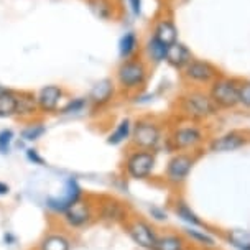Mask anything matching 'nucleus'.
I'll list each match as a JSON object with an SVG mask.
<instances>
[{"label":"nucleus","instance_id":"nucleus-31","mask_svg":"<svg viewBox=\"0 0 250 250\" xmlns=\"http://www.w3.org/2000/svg\"><path fill=\"white\" fill-rule=\"evenodd\" d=\"M239 107L250 112V79H239Z\"/></svg>","mask_w":250,"mask_h":250},{"label":"nucleus","instance_id":"nucleus-1","mask_svg":"<svg viewBox=\"0 0 250 250\" xmlns=\"http://www.w3.org/2000/svg\"><path fill=\"white\" fill-rule=\"evenodd\" d=\"M178 115L183 120L196 124H206L221 114V109L214 104L208 89L188 87L176 101Z\"/></svg>","mask_w":250,"mask_h":250},{"label":"nucleus","instance_id":"nucleus-10","mask_svg":"<svg viewBox=\"0 0 250 250\" xmlns=\"http://www.w3.org/2000/svg\"><path fill=\"white\" fill-rule=\"evenodd\" d=\"M96 216L99 221L107 224H125L130 219V209L127 203L112 196H102L96 203Z\"/></svg>","mask_w":250,"mask_h":250},{"label":"nucleus","instance_id":"nucleus-6","mask_svg":"<svg viewBox=\"0 0 250 250\" xmlns=\"http://www.w3.org/2000/svg\"><path fill=\"white\" fill-rule=\"evenodd\" d=\"M156 167L155 151L132 148L124 160V173L133 181H145L153 175Z\"/></svg>","mask_w":250,"mask_h":250},{"label":"nucleus","instance_id":"nucleus-18","mask_svg":"<svg viewBox=\"0 0 250 250\" xmlns=\"http://www.w3.org/2000/svg\"><path fill=\"white\" fill-rule=\"evenodd\" d=\"M193 53H191L189 48L186 46L185 43L181 42H176L175 44H171V46H168V51H167V61L169 66H171L173 69L176 71H181L186 68V64L193 60Z\"/></svg>","mask_w":250,"mask_h":250},{"label":"nucleus","instance_id":"nucleus-15","mask_svg":"<svg viewBox=\"0 0 250 250\" xmlns=\"http://www.w3.org/2000/svg\"><path fill=\"white\" fill-rule=\"evenodd\" d=\"M115 94H117V84L112 79H101L89 92L87 99L92 109H104L114 101Z\"/></svg>","mask_w":250,"mask_h":250},{"label":"nucleus","instance_id":"nucleus-26","mask_svg":"<svg viewBox=\"0 0 250 250\" xmlns=\"http://www.w3.org/2000/svg\"><path fill=\"white\" fill-rule=\"evenodd\" d=\"M226 242L235 250H250V232L244 229H227Z\"/></svg>","mask_w":250,"mask_h":250},{"label":"nucleus","instance_id":"nucleus-24","mask_svg":"<svg viewBox=\"0 0 250 250\" xmlns=\"http://www.w3.org/2000/svg\"><path fill=\"white\" fill-rule=\"evenodd\" d=\"M145 60L148 64H162V62L167 61V51L168 46H165L160 42H156L153 37H148L145 43Z\"/></svg>","mask_w":250,"mask_h":250},{"label":"nucleus","instance_id":"nucleus-19","mask_svg":"<svg viewBox=\"0 0 250 250\" xmlns=\"http://www.w3.org/2000/svg\"><path fill=\"white\" fill-rule=\"evenodd\" d=\"M183 235L186 240H191L194 245L204 250H214L217 247V239L209 232L206 227H189L186 226L183 229Z\"/></svg>","mask_w":250,"mask_h":250},{"label":"nucleus","instance_id":"nucleus-23","mask_svg":"<svg viewBox=\"0 0 250 250\" xmlns=\"http://www.w3.org/2000/svg\"><path fill=\"white\" fill-rule=\"evenodd\" d=\"M188 240L183 232H165L158 237L155 250H186Z\"/></svg>","mask_w":250,"mask_h":250},{"label":"nucleus","instance_id":"nucleus-20","mask_svg":"<svg viewBox=\"0 0 250 250\" xmlns=\"http://www.w3.org/2000/svg\"><path fill=\"white\" fill-rule=\"evenodd\" d=\"M173 212H175V216L180 219L183 224H186L189 227H206L203 219H201L198 214L191 209L189 204L185 203V201L178 199L175 203V206H173Z\"/></svg>","mask_w":250,"mask_h":250},{"label":"nucleus","instance_id":"nucleus-37","mask_svg":"<svg viewBox=\"0 0 250 250\" xmlns=\"http://www.w3.org/2000/svg\"><path fill=\"white\" fill-rule=\"evenodd\" d=\"M13 240H15V239H13L12 234H5V242H13Z\"/></svg>","mask_w":250,"mask_h":250},{"label":"nucleus","instance_id":"nucleus-35","mask_svg":"<svg viewBox=\"0 0 250 250\" xmlns=\"http://www.w3.org/2000/svg\"><path fill=\"white\" fill-rule=\"evenodd\" d=\"M128 2V8L135 17L142 15V5H144V0H127Z\"/></svg>","mask_w":250,"mask_h":250},{"label":"nucleus","instance_id":"nucleus-2","mask_svg":"<svg viewBox=\"0 0 250 250\" xmlns=\"http://www.w3.org/2000/svg\"><path fill=\"white\" fill-rule=\"evenodd\" d=\"M209 135L208 130L203 127V124L183 120L181 124H176L169 130L167 145L173 151H189L198 153L204 145L208 144Z\"/></svg>","mask_w":250,"mask_h":250},{"label":"nucleus","instance_id":"nucleus-28","mask_svg":"<svg viewBox=\"0 0 250 250\" xmlns=\"http://www.w3.org/2000/svg\"><path fill=\"white\" fill-rule=\"evenodd\" d=\"M89 7L97 19L109 21L115 17V3L114 0H87Z\"/></svg>","mask_w":250,"mask_h":250},{"label":"nucleus","instance_id":"nucleus-36","mask_svg":"<svg viewBox=\"0 0 250 250\" xmlns=\"http://www.w3.org/2000/svg\"><path fill=\"white\" fill-rule=\"evenodd\" d=\"M8 193H10V186L7 183L0 181V196H7Z\"/></svg>","mask_w":250,"mask_h":250},{"label":"nucleus","instance_id":"nucleus-25","mask_svg":"<svg viewBox=\"0 0 250 250\" xmlns=\"http://www.w3.org/2000/svg\"><path fill=\"white\" fill-rule=\"evenodd\" d=\"M138 48H140V40H138L135 31H125L119 42V55L122 58V61L137 56Z\"/></svg>","mask_w":250,"mask_h":250},{"label":"nucleus","instance_id":"nucleus-13","mask_svg":"<svg viewBox=\"0 0 250 250\" xmlns=\"http://www.w3.org/2000/svg\"><path fill=\"white\" fill-rule=\"evenodd\" d=\"M84 198L83 188L78 183V180L74 178H69L64 185V189H62V194L58 196V198H48L46 199V208L50 209L51 212L60 214L62 216L68 209L73 206L74 203H78L79 199Z\"/></svg>","mask_w":250,"mask_h":250},{"label":"nucleus","instance_id":"nucleus-17","mask_svg":"<svg viewBox=\"0 0 250 250\" xmlns=\"http://www.w3.org/2000/svg\"><path fill=\"white\" fill-rule=\"evenodd\" d=\"M38 112H40V107L37 101V94L28 91L17 92V110H15L17 117H20L21 120H31L37 117Z\"/></svg>","mask_w":250,"mask_h":250},{"label":"nucleus","instance_id":"nucleus-34","mask_svg":"<svg viewBox=\"0 0 250 250\" xmlns=\"http://www.w3.org/2000/svg\"><path fill=\"white\" fill-rule=\"evenodd\" d=\"M148 212H150V216L155 219V221H160V222H165L168 219V214L165 209L162 208H158V206H151L148 209Z\"/></svg>","mask_w":250,"mask_h":250},{"label":"nucleus","instance_id":"nucleus-29","mask_svg":"<svg viewBox=\"0 0 250 250\" xmlns=\"http://www.w3.org/2000/svg\"><path fill=\"white\" fill-rule=\"evenodd\" d=\"M91 107L89 104V99L87 97H74L71 99L68 104H66L62 109L60 110V114L62 115H78V114H83Z\"/></svg>","mask_w":250,"mask_h":250},{"label":"nucleus","instance_id":"nucleus-22","mask_svg":"<svg viewBox=\"0 0 250 250\" xmlns=\"http://www.w3.org/2000/svg\"><path fill=\"white\" fill-rule=\"evenodd\" d=\"M71 239L62 232H50L40 240L38 250H71Z\"/></svg>","mask_w":250,"mask_h":250},{"label":"nucleus","instance_id":"nucleus-9","mask_svg":"<svg viewBox=\"0 0 250 250\" xmlns=\"http://www.w3.org/2000/svg\"><path fill=\"white\" fill-rule=\"evenodd\" d=\"M124 229L132 242L138 245L140 249L155 250L160 234L156 232V227L150 221L138 216H130V219L124 224Z\"/></svg>","mask_w":250,"mask_h":250},{"label":"nucleus","instance_id":"nucleus-30","mask_svg":"<svg viewBox=\"0 0 250 250\" xmlns=\"http://www.w3.org/2000/svg\"><path fill=\"white\" fill-rule=\"evenodd\" d=\"M44 133H46V127H44L42 122H31L26 125V127L21 128L20 137L23 138L25 142H37Z\"/></svg>","mask_w":250,"mask_h":250},{"label":"nucleus","instance_id":"nucleus-7","mask_svg":"<svg viewBox=\"0 0 250 250\" xmlns=\"http://www.w3.org/2000/svg\"><path fill=\"white\" fill-rule=\"evenodd\" d=\"M221 76V69L208 60L193 58L181 71V78L189 87L208 89Z\"/></svg>","mask_w":250,"mask_h":250},{"label":"nucleus","instance_id":"nucleus-12","mask_svg":"<svg viewBox=\"0 0 250 250\" xmlns=\"http://www.w3.org/2000/svg\"><path fill=\"white\" fill-rule=\"evenodd\" d=\"M250 144V135L242 130H229L221 135H216L209 138L206 148L211 153H230V151H237Z\"/></svg>","mask_w":250,"mask_h":250},{"label":"nucleus","instance_id":"nucleus-16","mask_svg":"<svg viewBox=\"0 0 250 250\" xmlns=\"http://www.w3.org/2000/svg\"><path fill=\"white\" fill-rule=\"evenodd\" d=\"M64 96V91L60 86L50 84V86H44L40 89V92L37 94V101L40 112L43 114H55L60 109V102Z\"/></svg>","mask_w":250,"mask_h":250},{"label":"nucleus","instance_id":"nucleus-27","mask_svg":"<svg viewBox=\"0 0 250 250\" xmlns=\"http://www.w3.org/2000/svg\"><path fill=\"white\" fill-rule=\"evenodd\" d=\"M17 110V92L0 87V119H10Z\"/></svg>","mask_w":250,"mask_h":250},{"label":"nucleus","instance_id":"nucleus-32","mask_svg":"<svg viewBox=\"0 0 250 250\" xmlns=\"http://www.w3.org/2000/svg\"><path fill=\"white\" fill-rule=\"evenodd\" d=\"M13 138H15V133H13L12 128H3V130H0V155L10 153Z\"/></svg>","mask_w":250,"mask_h":250},{"label":"nucleus","instance_id":"nucleus-33","mask_svg":"<svg viewBox=\"0 0 250 250\" xmlns=\"http://www.w3.org/2000/svg\"><path fill=\"white\" fill-rule=\"evenodd\" d=\"M26 160L33 165H40V167L44 165V158L40 155V151L37 148H26Z\"/></svg>","mask_w":250,"mask_h":250},{"label":"nucleus","instance_id":"nucleus-21","mask_svg":"<svg viewBox=\"0 0 250 250\" xmlns=\"http://www.w3.org/2000/svg\"><path fill=\"white\" fill-rule=\"evenodd\" d=\"M132 128H133V122L128 117H124L114 127V130L107 135V144L112 145V146H119V145L125 144V142H130Z\"/></svg>","mask_w":250,"mask_h":250},{"label":"nucleus","instance_id":"nucleus-5","mask_svg":"<svg viewBox=\"0 0 250 250\" xmlns=\"http://www.w3.org/2000/svg\"><path fill=\"white\" fill-rule=\"evenodd\" d=\"M198 163V153L189 151H175L165 167V183L171 188H180L188 181L193 173L194 165Z\"/></svg>","mask_w":250,"mask_h":250},{"label":"nucleus","instance_id":"nucleus-4","mask_svg":"<svg viewBox=\"0 0 250 250\" xmlns=\"http://www.w3.org/2000/svg\"><path fill=\"white\" fill-rule=\"evenodd\" d=\"M163 140V125L153 117H142L133 122L130 145L132 148H142L156 151L162 146Z\"/></svg>","mask_w":250,"mask_h":250},{"label":"nucleus","instance_id":"nucleus-11","mask_svg":"<svg viewBox=\"0 0 250 250\" xmlns=\"http://www.w3.org/2000/svg\"><path fill=\"white\" fill-rule=\"evenodd\" d=\"M61 219L69 229H84L89 224H92L94 219H97L96 203L89 198H81L62 214Z\"/></svg>","mask_w":250,"mask_h":250},{"label":"nucleus","instance_id":"nucleus-3","mask_svg":"<svg viewBox=\"0 0 250 250\" xmlns=\"http://www.w3.org/2000/svg\"><path fill=\"white\" fill-rule=\"evenodd\" d=\"M150 78V64L145 58L133 56L124 60L115 71V84L124 92H138Z\"/></svg>","mask_w":250,"mask_h":250},{"label":"nucleus","instance_id":"nucleus-8","mask_svg":"<svg viewBox=\"0 0 250 250\" xmlns=\"http://www.w3.org/2000/svg\"><path fill=\"white\" fill-rule=\"evenodd\" d=\"M209 96L214 104L221 110H235L239 109V78L219 76L211 86L208 87Z\"/></svg>","mask_w":250,"mask_h":250},{"label":"nucleus","instance_id":"nucleus-14","mask_svg":"<svg viewBox=\"0 0 250 250\" xmlns=\"http://www.w3.org/2000/svg\"><path fill=\"white\" fill-rule=\"evenodd\" d=\"M150 37H153L156 42H160L165 46H171L176 42H180L178 40V26L175 23L173 15L163 12L162 15L156 17L153 20V25H151Z\"/></svg>","mask_w":250,"mask_h":250}]
</instances>
